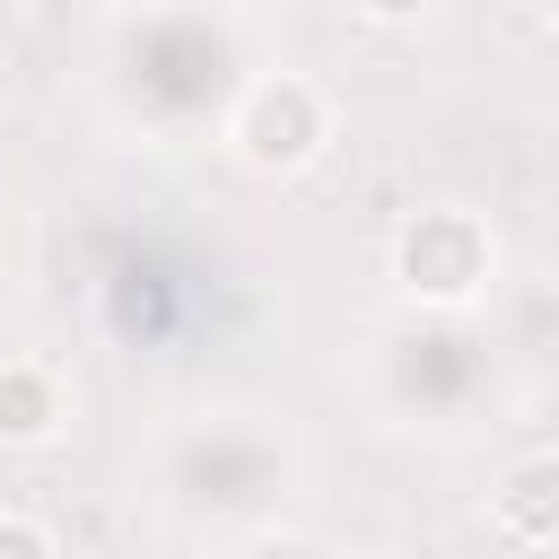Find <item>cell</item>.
Segmentation results:
<instances>
[{
	"label": "cell",
	"instance_id": "2",
	"mask_svg": "<svg viewBox=\"0 0 559 559\" xmlns=\"http://www.w3.org/2000/svg\"><path fill=\"white\" fill-rule=\"evenodd\" d=\"M218 140H227V157H236L245 175H306V166L323 157V140H332V96H323L306 70H262V79L227 105Z\"/></svg>",
	"mask_w": 559,
	"mask_h": 559
},
{
	"label": "cell",
	"instance_id": "5",
	"mask_svg": "<svg viewBox=\"0 0 559 559\" xmlns=\"http://www.w3.org/2000/svg\"><path fill=\"white\" fill-rule=\"evenodd\" d=\"M0 559H61V542H52V524H44V515L0 507Z\"/></svg>",
	"mask_w": 559,
	"mask_h": 559
},
{
	"label": "cell",
	"instance_id": "1",
	"mask_svg": "<svg viewBox=\"0 0 559 559\" xmlns=\"http://www.w3.org/2000/svg\"><path fill=\"white\" fill-rule=\"evenodd\" d=\"M384 271H393V288H402L411 306H428V314H463V306H480L489 280H498V236H489L480 210H463V201H428V210H411V218L393 227Z\"/></svg>",
	"mask_w": 559,
	"mask_h": 559
},
{
	"label": "cell",
	"instance_id": "7",
	"mask_svg": "<svg viewBox=\"0 0 559 559\" xmlns=\"http://www.w3.org/2000/svg\"><path fill=\"white\" fill-rule=\"evenodd\" d=\"M349 9H358L367 26H419V17L437 9V0H349Z\"/></svg>",
	"mask_w": 559,
	"mask_h": 559
},
{
	"label": "cell",
	"instance_id": "6",
	"mask_svg": "<svg viewBox=\"0 0 559 559\" xmlns=\"http://www.w3.org/2000/svg\"><path fill=\"white\" fill-rule=\"evenodd\" d=\"M227 559H323V550H314L306 533H288V524H262V533H245Z\"/></svg>",
	"mask_w": 559,
	"mask_h": 559
},
{
	"label": "cell",
	"instance_id": "9",
	"mask_svg": "<svg viewBox=\"0 0 559 559\" xmlns=\"http://www.w3.org/2000/svg\"><path fill=\"white\" fill-rule=\"evenodd\" d=\"M542 17H550V26H559V0H542Z\"/></svg>",
	"mask_w": 559,
	"mask_h": 559
},
{
	"label": "cell",
	"instance_id": "4",
	"mask_svg": "<svg viewBox=\"0 0 559 559\" xmlns=\"http://www.w3.org/2000/svg\"><path fill=\"white\" fill-rule=\"evenodd\" d=\"M70 428V384L44 358H0V445H52Z\"/></svg>",
	"mask_w": 559,
	"mask_h": 559
},
{
	"label": "cell",
	"instance_id": "8",
	"mask_svg": "<svg viewBox=\"0 0 559 559\" xmlns=\"http://www.w3.org/2000/svg\"><path fill=\"white\" fill-rule=\"evenodd\" d=\"M323 559H402V550H376V542H358V550H323Z\"/></svg>",
	"mask_w": 559,
	"mask_h": 559
},
{
	"label": "cell",
	"instance_id": "3",
	"mask_svg": "<svg viewBox=\"0 0 559 559\" xmlns=\"http://www.w3.org/2000/svg\"><path fill=\"white\" fill-rule=\"evenodd\" d=\"M489 524L515 550H559V454H515L489 480Z\"/></svg>",
	"mask_w": 559,
	"mask_h": 559
}]
</instances>
